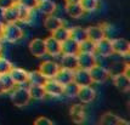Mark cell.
Returning <instances> with one entry per match:
<instances>
[{"instance_id": "1", "label": "cell", "mask_w": 130, "mask_h": 125, "mask_svg": "<svg viewBox=\"0 0 130 125\" xmlns=\"http://www.w3.org/2000/svg\"><path fill=\"white\" fill-rule=\"evenodd\" d=\"M24 32L23 28L18 24V22L15 23H4V29H3V35L1 40H4L6 43H18L20 40L23 39Z\"/></svg>"}, {"instance_id": "2", "label": "cell", "mask_w": 130, "mask_h": 125, "mask_svg": "<svg viewBox=\"0 0 130 125\" xmlns=\"http://www.w3.org/2000/svg\"><path fill=\"white\" fill-rule=\"evenodd\" d=\"M9 94L11 95V101L16 107H26L32 101L28 89L23 85H16Z\"/></svg>"}, {"instance_id": "3", "label": "cell", "mask_w": 130, "mask_h": 125, "mask_svg": "<svg viewBox=\"0 0 130 125\" xmlns=\"http://www.w3.org/2000/svg\"><path fill=\"white\" fill-rule=\"evenodd\" d=\"M89 72H90V77H91V80H92V84L95 83V84H103V83H106L109 78H111V75H109V72H108V69L106 67H103L101 64H95L92 68L89 69Z\"/></svg>"}, {"instance_id": "4", "label": "cell", "mask_w": 130, "mask_h": 125, "mask_svg": "<svg viewBox=\"0 0 130 125\" xmlns=\"http://www.w3.org/2000/svg\"><path fill=\"white\" fill-rule=\"evenodd\" d=\"M44 90L46 92V96L50 97H61L63 96V85L58 83L55 78H49L43 84Z\"/></svg>"}, {"instance_id": "5", "label": "cell", "mask_w": 130, "mask_h": 125, "mask_svg": "<svg viewBox=\"0 0 130 125\" xmlns=\"http://www.w3.org/2000/svg\"><path fill=\"white\" fill-rule=\"evenodd\" d=\"M112 40V50L113 55L120 57H128L130 53V43L124 38H114Z\"/></svg>"}, {"instance_id": "6", "label": "cell", "mask_w": 130, "mask_h": 125, "mask_svg": "<svg viewBox=\"0 0 130 125\" xmlns=\"http://www.w3.org/2000/svg\"><path fill=\"white\" fill-rule=\"evenodd\" d=\"M97 92L91 85L79 86L77 92V98L80 101V103H91L96 100Z\"/></svg>"}, {"instance_id": "7", "label": "cell", "mask_w": 130, "mask_h": 125, "mask_svg": "<svg viewBox=\"0 0 130 125\" xmlns=\"http://www.w3.org/2000/svg\"><path fill=\"white\" fill-rule=\"evenodd\" d=\"M95 55L103 58L111 57L113 55V50H112V40L108 37H105L103 39L99 40L96 43V49H95Z\"/></svg>"}, {"instance_id": "8", "label": "cell", "mask_w": 130, "mask_h": 125, "mask_svg": "<svg viewBox=\"0 0 130 125\" xmlns=\"http://www.w3.org/2000/svg\"><path fill=\"white\" fill-rule=\"evenodd\" d=\"M58 69H60L58 62L54 61V60H46V61H43L40 63L38 70L45 77L46 79H49V78H55Z\"/></svg>"}, {"instance_id": "9", "label": "cell", "mask_w": 130, "mask_h": 125, "mask_svg": "<svg viewBox=\"0 0 130 125\" xmlns=\"http://www.w3.org/2000/svg\"><path fill=\"white\" fill-rule=\"evenodd\" d=\"M78 60V68L83 69H90L95 64H97V56L95 53H85V52H79L77 55Z\"/></svg>"}, {"instance_id": "10", "label": "cell", "mask_w": 130, "mask_h": 125, "mask_svg": "<svg viewBox=\"0 0 130 125\" xmlns=\"http://www.w3.org/2000/svg\"><path fill=\"white\" fill-rule=\"evenodd\" d=\"M29 51L34 57H44L46 56L45 50V40L41 38H34L29 41Z\"/></svg>"}, {"instance_id": "11", "label": "cell", "mask_w": 130, "mask_h": 125, "mask_svg": "<svg viewBox=\"0 0 130 125\" xmlns=\"http://www.w3.org/2000/svg\"><path fill=\"white\" fill-rule=\"evenodd\" d=\"M69 115H71V119L72 121H74L75 124H82L84 123L86 119V111L85 107L82 103H75L73 104L71 109H69Z\"/></svg>"}, {"instance_id": "12", "label": "cell", "mask_w": 130, "mask_h": 125, "mask_svg": "<svg viewBox=\"0 0 130 125\" xmlns=\"http://www.w3.org/2000/svg\"><path fill=\"white\" fill-rule=\"evenodd\" d=\"M45 50L46 55L51 57H58L61 55V43L56 40L54 37H47L45 38Z\"/></svg>"}, {"instance_id": "13", "label": "cell", "mask_w": 130, "mask_h": 125, "mask_svg": "<svg viewBox=\"0 0 130 125\" xmlns=\"http://www.w3.org/2000/svg\"><path fill=\"white\" fill-rule=\"evenodd\" d=\"M113 85L122 92H128L130 90V77L126 73L116 74L112 77Z\"/></svg>"}, {"instance_id": "14", "label": "cell", "mask_w": 130, "mask_h": 125, "mask_svg": "<svg viewBox=\"0 0 130 125\" xmlns=\"http://www.w3.org/2000/svg\"><path fill=\"white\" fill-rule=\"evenodd\" d=\"M10 77L12 78L13 83L16 85H26L28 84V72L26 69L20 68V67H12L11 70L9 72Z\"/></svg>"}, {"instance_id": "15", "label": "cell", "mask_w": 130, "mask_h": 125, "mask_svg": "<svg viewBox=\"0 0 130 125\" xmlns=\"http://www.w3.org/2000/svg\"><path fill=\"white\" fill-rule=\"evenodd\" d=\"M73 81L79 86L84 85H92V80L90 77V72L89 69H83V68H77L74 70L73 75Z\"/></svg>"}, {"instance_id": "16", "label": "cell", "mask_w": 130, "mask_h": 125, "mask_svg": "<svg viewBox=\"0 0 130 125\" xmlns=\"http://www.w3.org/2000/svg\"><path fill=\"white\" fill-rule=\"evenodd\" d=\"M86 35H88V39H90L94 43H97L99 40L107 37V32H106V28L103 26H101V24L90 26V27L86 28Z\"/></svg>"}, {"instance_id": "17", "label": "cell", "mask_w": 130, "mask_h": 125, "mask_svg": "<svg viewBox=\"0 0 130 125\" xmlns=\"http://www.w3.org/2000/svg\"><path fill=\"white\" fill-rule=\"evenodd\" d=\"M61 53L66 55H78L79 53V43L72 39L71 37L61 43Z\"/></svg>"}, {"instance_id": "18", "label": "cell", "mask_w": 130, "mask_h": 125, "mask_svg": "<svg viewBox=\"0 0 130 125\" xmlns=\"http://www.w3.org/2000/svg\"><path fill=\"white\" fill-rule=\"evenodd\" d=\"M60 67L62 68H67L71 70H75L78 68V60H77V55H66V53H61L60 55Z\"/></svg>"}, {"instance_id": "19", "label": "cell", "mask_w": 130, "mask_h": 125, "mask_svg": "<svg viewBox=\"0 0 130 125\" xmlns=\"http://www.w3.org/2000/svg\"><path fill=\"white\" fill-rule=\"evenodd\" d=\"M35 10H38L40 13L47 16V15H52L57 11V5L54 0H39Z\"/></svg>"}, {"instance_id": "20", "label": "cell", "mask_w": 130, "mask_h": 125, "mask_svg": "<svg viewBox=\"0 0 130 125\" xmlns=\"http://www.w3.org/2000/svg\"><path fill=\"white\" fill-rule=\"evenodd\" d=\"M63 23V20L62 18H60L58 16H56L55 13H52V15H47L44 20V28L47 30V32H50L52 33L55 29H57L58 27H61Z\"/></svg>"}, {"instance_id": "21", "label": "cell", "mask_w": 130, "mask_h": 125, "mask_svg": "<svg viewBox=\"0 0 130 125\" xmlns=\"http://www.w3.org/2000/svg\"><path fill=\"white\" fill-rule=\"evenodd\" d=\"M16 9L18 13V23H30L33 20V12L34 10H30L26 6L16 3Z\"/></svg>"}, {"instance_id": "22", "label": "cell", "mask_w": 130, "mask_h": 125, "mask_svg": "<svg viewBox=\"0 0 130 125\" xmlns=\"http://www.w3.org/2000/svg\"><path fill=\"white\" fill-rule=\"evenodd\" d=\"M0 13H1V18L4 20V22H5V23L18 22V13H17L16 4H15L13 6L7 7V9L0 10Z\"/></svg>"}, {"instance_id": "23", "label": "cell", "mask_w": 130, "mask_h": 125, "mask_svg": "<svg viewBox=\"0 0 130 125\" xmlns=\"http://www.w3.org/2000/svg\"><path fill=\"white\" fill-rule=\"evenodd\" d=\"M108 72L109 75L113 77L116 74H120V73H126L129 74V63H125L123 61H114L109 64L108 67Z\"/></svg>"}, {"instance_id": "24", "label": "cell", "mask_w": 130, "mask_h": 125, "mask_svg": "<svg viewBox=\"0 0 130 125\" xmlns=\"http://www.w3.org/2000/svg\"><path fill=\"white\" fill-rule=\"evenodd\" d=\"M73 75H74V70L60 67V69L57 70L56 75H55V79H56L58 83H61L62 85H66L68 83L73 81Z\"/></svg>"}, {"instance_id": "25", "label": "cell", "mask_w": 130, "mask_h": 125, "mask_svg": "<svg viewBox=\"0 0 130 125\" xmlns=\"http://www.w3.org/2000/svg\"><path fill=\"white\" fill-rule=\"evenodd\" d=\"M29 92V96L32 100L35 101H41L46 97V92L44 90L43 85H35V84H29V86H27Z\"/></svg>"}, {"instance_id": "26", "label": "cell", "mask_w": 130, "mask_h": 125, "mask_svg": "<svg viewBox=\"0 0 130 125\" xmlns=\"http://www.w3.org/2000/svg\"><path fill=\"white\" fill-rule=\"evenodd\" d=\"M100 123L103 125H120V124H128V121L122 119L119 115L114 113H105L100 118Z\"/></svg>"}, {"instance_id": "27", "label": "cell", "mask_w": 130, "mask_h": 125, "mask_svg": "<svg viewBox=\"0 0 130 125\" xmlns=\"http://www.w3.org/2000/svg\"><path fill=\"white\" fill-rule=\"evenodd\" d=\"M64 10H66V13H67L69 17L75 18V20L83 17L85 13L83 7L80 6V4H67L66 7H64Z\"/></svg>"}, {"instance_id": "28", "label": "cell", "mask_w": 130, "mask_h": 125, "mask_svg": "<svg viewBox=\"0 0 130 125\" xmlns=\"http://www.w3.org/2000/svg\"><path fill=\"white\" fill-rule=\"evenodd\" d=\"M69 37L74 39L78 43H82L83 40L88 39V35H86V28H83V27H79V26H75V27H72L69 28Z\"/></svg>"}, {"instance_id": "29", "label": "cell", "mask_w": 130, "mask_h": 125, "mask_svg": "<svg viewBox=\"0 0 130 125\" xmlns=\"http://www.w3.org/2000/svg\"><path fill=\"white\" fill-rule=\"evenodd\" d=\"M51 37H54L56 40H58L60 43L64 41L66 39L69 38V27L62 24L61 27H58L57 29H55L52 33H51Z\"/></svg>"}, {"instance_id": "30", "label": "cell", "mask_w": 130, "mask_h": 125, "mask_svg": "<svg viewBox=\"0 0 130 125\" xmlns=\"http://www.w3.org/2000/svg\"><path fill=\"white\" fill-rule=\"evenodd\" d=\"M0 84L3 86V89L5 91V94H9L10 91L16 86V84L13 83L12 78L10 77V74L6 73V74H0Z\"/></svg>"}, {"instance_id": "31", "label": "cell", "mask_w": 130, "mask_h": 125, "mask_svg": "<svg viewBox=\"0 0 130 125\" xmlns=\"http://www.w3.org/2000/svg\"><path fill=\"white\" fill-rule=\"evenodd\" d=\"M46 78L40 73L39 70L28 72V84H35V85H43L45 83Z\"/></svg>"}, {"instance_id": "32", "label": "cell", "mask_w": 130, "mask_h": 125, "mask_svg": "<svg viewBox=\"0 0 130 125\" xmlns=\"http://www.w3.org/2000/svg\"><path fill=\"white\" fill-rule=\"evenodd\" d=\"M78 89H79V85L75 84L74 81H71L66 85H63V96L68 97V98H74L77 96Z\"/></svg>"}, {"instance_id": "33", "label": "cell", "mask_w": 130, "mask_h": 125, "mask_svg": "<svg viewBox=\"0 0 130 125\" xmlns=\"http://www.w3.org/2000/svg\"><path fill=\"white\" fill-rule=\"evenodd\" d=\"M80 6L83 7L84 12H94L100 6V0H80Z\"/></svg>"}, {"instance_id": "34", "label": "cell", "mask_w": 130, "mask_h": 125, "mask_svg": "<svg viewBox=\"0 0 130 125\" xmlns=\"http://www.w3.org/2000/svg\"><path fill=\"white\" fill-rule=\"evenodd\" d=\"M95 49H96V43L91 41L90 39H85L82 43H79V52L95 53Z\"/></svg>"}, {"instance_id": "35", "label": "cell", "mask_w": 130, "mask_h": 125, "mask_svg": "<svg viewBox=\"0 0 130 125\" xmlns=\"http://www.w3.org/2000/svg\"><path fill=\"white\" fill-rule=\"evenodd\" d=\"M12 67H13V64L11 63V61H9L6 57H4V55L0 56V74L9 73Z\"/></svg>"}, {"instance_id": "36", "label": "cell", "mask_w": 130, "mask_h": 125, "mask_svg": "<svg viewBox=\"0 0 130 125\" xmlns=\"http://www.w3.org/2000/svg\"><path fill=\"white\" fill-rule=\"evenodd\" d=\"M38 1H39V0H17L18 4L26 6V7H28L30 10H35V9H37Z\"/></svg>"}, {"instance_id": "37", "label": "cell", "mask_w": 130, "mask_h": 125, "mask_svg": "<svg viewBox=\"0 0 130 125\" xmlns=\"http://www.w3.org/2000/svg\"><path fill=\"white\" fill-rule=\"evenodd\" d=\"M34 124L35 125H51L52 124V120H50L49 118L46 117H38L37 119L34 120Z\"/></svg>"}, {"instance_id": "38", "label": "cell", "mask_w": 130, "mask_h": 125, "mask_svg": "<svg viewBox=\"0 0 130 125\" xmlns=\"http://www.w3.org/2000/svg\"><path fill=\"white\" fill-rule=\"evenodd\" d=\"M17 3V0H0V10L7 9L10 6H13Z\"/></svg>"}, {"instance_id": "39", "label": "cell", "mask_w": 130, "mask_h": 125, "mask_svg": "<svg viewBox=\"0 0 130 125\" xmlns=\"http://www.w3.org/2000/svg\"><path fill=\"white\" fill-rule=\"evenodd\" d=\"M80 0H64V4H79Z\"/></svg>"}, {"instance_id": "40", "label": "cell", "mask_w": 130, "mask_h": 125, "mask_svg": "<svg viewBox=\"0 0 130 125\" xmlns=\"http://www.w3.org/2000/svg\"><path fill=\"white\" fill-rule=\"evenodd\" d=\"M3 29H4V22L0 21V39H1V35H3Z\"/></svg>"}, {"instance_id": "41", "label": "cell", "mask_w": 130, "mask_h": 125, "mask_svg": "<svg viewBox=\"0 0 130 125\" xmlns=\"http://www.w3.org/2000/svg\"><path fill=\"white\" fill-rule=\"evenodd\" d=\"M3 53H4V45H3L1 39H0V56H3Z\"/></svg>"}, {"instance_id": "42", "label": "cell", "mask_w": 130, "mask_h": 125, "mask_svg": "<svg viewBox=\"0 0 130 125\" xmlns=\"http://www.w3.org/2000/svg\"><path fill=\"white\" fill-rule=\"evenodd\" d=\"M4 94H5V91H4L3 86H1V84H0V96H1V95H4Z\"/></svg>"}]
</instances>
